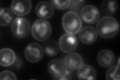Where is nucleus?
<instances>
[{"mask_svg": "<svg viewBox=\"0 0 120 80\" xmlns=\"http://www.w3.org/2000/svg\"><path fill=\"white\" fill-rule=\"evenodd\" d=\"M96 29L100 36L106 39H110L117 35L120 26L118 21L114 18L105 16L98 22Z\"/></svg>", "mask_w": 120, "mask_h": 80, "instance_id": "nucleus-1", "label": "nucleus"}, {"mask_svg": "<svg viewBox=\"0 0 120 80\" xmlns=\"http://www.w3.org/2000/svg\"><path fill=\"white\" fill-rule=\"evenodd\" d=\"M32 34L34 38L38 41H47L52 34V27L48 21L44 19H38L32 27Z\"/></svg>", "mask_w": 120, "mask_h": 80, "instance_id": "nucleus-2", "label": "nucleus"}, {"mask_svg": "<svg viewBox=\"0 0 120 80\" xmlns=\"http://www.w3.org/2000/svg\"><path fill=\"white\" fill-rule=\"evenodd\" d=\"M62 25L64 29L67 33L75 35L79 32L82 29V22L77 13L69 11L64 15Z\"/></svg>", "mask_w": 120, "mask_h": 80, "instance_id": "nucleus-3", "label": "nucleus"}, {"mask_svg": "<svg viewBox=\"0 0 120 80\" xmlns=\"http://www.w3.org/2000/svg\"><path fill=\"white\" fill-rule=\"evenodd\" d=\"M11 29L13 34L16 37L24 38L27 36L30 32V22L25 18H16L12 22Z\"/></svg>", "mask_w": 120, "mask_h": 80, "instance_id": "nucleus-4", "label": "nucleus"}, {"mask_svg": "<svg viewBox=\"0 0 120 80\" xmlns=\"http://www.w3.org/2000/svg\"><path fill=\"white\" fill-rule=\"evenodd\" d=\"M44 50L38 43L30 44L25 50V56L29 62L35 63L42 60L44 55Z\"/></svg>", "mask_w": 120, "mask_h": 80, "instance_id": "nucleus-5", "label": "nucleus"}, {"mask_svg": "<svg viewBox=\"0 0 120 80\" xmlns=\"http://www.w3.org/2000/svg\"><path fill=\"white\" fill-rule=\"evenodd\" d=\"M80 17L86 23L93 24L99 20L100 12L96 6L89 5L82 8L80 12Z\"/></svg>", "mask_w": 120, "mask_h": 80, "instance_id": "nucleus-6", "label": "nucleus"}, {"mask_svg": "<svg viewBox=\"0 0 120 80\" xmlns=\"http://www.w3.org/2000/svg\"><path fill=\"white\" fill-rule=\"evenodd\" d=\"M78 41L74 35L65 34L60 37L59 45L61 51L65 53H70L73 52L77 47Z\"/></svg>", "mask_w": 120, "mask_h": 80, "instance_id": "nucleus-7", "label": "nucleus"}, {"mask_svg": "<svg viewBox=\"0 0 120 80\" xmlns=\"http://www.w3.org/2000/svg\"><path fill=\"white\" fill-rule=\"evenodd\" d=\"M32 7V2L30 0H14L12 3L11 9L15 15L23 16L29 14Z\"/></svg>", "mask_w": 120, "mask_h": 80, "instance_id": "nucleus-8", "label": "nucleus"}, {"mask_svg": "<svg viewBox=\"0 0 120 80\" xmlns=\"http://www.w3.org/2000/svg\"><path fill=\"white\" fill-rule=\"evenodd\" d=\"M48 70L52 77L60 79L65 74L67 68L62 61L54 59L48 64Z\"/></svg>", "mask_w": 120, "mask_h": 80, "instance_id": "nucleus-9", "label": "nucleus"}, {"mask_svg": "<svg viewBox=\"0 0 120 80\" xmlns=\"http://www.w3.org/2000/svg\"><path fill=\"white\" fill-rule=\"evenodd\" d=\"M79 38L82 42L86 45H90L95 42L98 35L96 29L91 26H86L79 32Z\"/></svg>", "mask_w": 120, "mask_h": 80, "instance_id": "nucleus-10", "label": "nucleus"}, {"mask_svg": "<svg viewBox=\"0 0 120 80\" xmlns=\"http://www.w3.org/2000/svg\"><path fill=\"white\" fill-rule=\"evenodd\" d=\"M63 62L66 68L71 70H78L83 65L82 57L76 53H70L66 55Z\"/></svg>", "mask_w": 120, "mask_h": 80, "instance_id": "nucleus-11", "label": "nucleus"}, {"mask_svg": "<svg viewBox=\"0 0 120 80\" xmlns=\"http://www.w3.org/2000/svg\"><path fill=\"white\" fill-rule=\"evenodd\" d=\"M35 11L37 16L44 19H49L53 16L54 9L51 4L47 2H41L37 5Z\"/></svg>", "mask_w": 120, "mask_h": 80, "instance_id": "nucleus-12", "label": "nucleus"}, {"mask_svg": "<svg viewBox=\"0 0 120 80\" xmlns=\"http://www.w3.org/2000/svg\"><path fill=\"white\" fill-rule=\"evenodd\" d=\"M97 61L101 66L104 68L111 67L115 62V56L110 50H103L97 56Z\"/></svg>", "mask_w": 120, "mask_h": 80, "instance_id": "nucleus-13", "label": "nucleus"}, {"mask_svg": "<svg viewBox=\"0 0 120 80\" xmlns=\"http://www.w3.org/2000/svg\"><path fill=\"white\" fill-rule=\"evenodd\" d=\"M77 77L80 80H95L97 78V73L92 66L83 64L78 70Z\"/></svg>", "mask_w": 120, "mask_h": 80, "instance_id": "nucleus-14", "label": "nucleus"}, {"mask_svg": "<svg viewBox=\"0 0 120 80\" xmlns=\"http://www.w3.org/2000/svg\"><path fill=\"white\" fill-rule=\"evenodd\" d=\"M16 59V54L12 49L5 48L0 51V64L2 66L8 67L12 65Z\"/></svg>", "mask_w": 120, "mask_h": 80, "instance_id": "nucleus-15", "label": "nucleus"}, {"mask_svg": "<svg viewBox=\"0 0 120 80\" xmlns=\"http://www.w3.org/2000/svg\"><path fill=\"white\" fill-rule=\"evenodd\" d=\"M118 2L114 0H106L102 2L101 5V12L103 14L110 16L114 14L118 9Z\"/></svg>", "mask_w": 120, "mask_h": 80, "instance_id": "nucleus-16", "label": "nucleus"}, {"mask_svg": "<svg viewBox=\"0 0 120 80\" xmlns=\"http://www.w3.org/2000/svg\"><path fill=\"white\" fill-rule=\"evenodd\" d=\"M44 52L48 56L54 57L57 55L60 50L59 45L54 40L47 41L44 45Z\"/></svg>", "mask_w": 120, "mask_h": 80, "instance_id": "nucleus-17", "label": "nucleus"}, {"mask_svg": "<svg viewBox=\"0 0 120 80\" xmlns=\"http://www.w3.org/2000/svg\"><path fill=\"white\" fill-rule=\"evenodd\" d=\"M14 16L12 11L6 8L0 9V25L3 27L10 24L13 20Z\"/></svg>", "mask_w": 120, "mask_h": 80, "instance_id": "nucleus-18", "label": "nucleus"}, {"mask_svg": "<svg viewBox=\"0 0 120 80\" xmlns=\"http://www.w3.org/2000/svg\"><path fill=\"white\" fill-rule=\"evenodd\" d=\"M106 79L108 80H120V66H111L106 74Z\"/></svg>", "mask_w": 120, "mask_h": 80, "instance_id": "nucleus-19", "label": "nucleus"}, {"mask_svg": "<svg viewBox=\"0 0 120 80\" xmlns=\"http://www.w3.org/2000/svg\"><path fill=\"white\" fill-rule=\"evenodd\" d=\"M50 2L52 7L60 10H63L68 8L71 4V0H68V1L55 0V1H51Z\"/></svg>", "mask_w": 120, "mask_h": 80, "instance_id": "nucleus-20", "label": "nucleus"}, {"mask_svg": "<svg viewBox=\"0 0 120 80\" xmlns=\"http://www.w3.org/2000/svg\"><path fill=\"white\" fill-rule=\"evenodd\" d=\"M0 79L1 80H17V78L16 76L12 72L10 71H4L0 74Z\"/></svg>", "mask_w": 120, "mask_h": 80, "instance_id": "nucleus-21", "label": "nucleus"}, {"mask_svg": "<svg viewBox=\"0 0 120 80\" xmlns=\"http://www.w3.org/2000/svg\"><path fill=\"white\" fill-rule=\"evenodd\" d=\"M85 2L84 1H71V4L70 6V9L74 11L73 12H78L80 9V8L83 5V3Z\"/></svg>", "mask_w": 120, "mask_h": 80, "instance_id": "nucleus-22", "label": "nucleus"}]
</instances>
